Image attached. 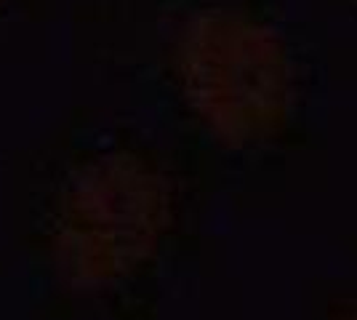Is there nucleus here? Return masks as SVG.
I'll return each mask as SVG.
<instances>
[{
	"label": "nucleus",
	"instance_id": "1",
	"mask_svg": "<svg viewBox=\"0 0 357 320\" xmlns=\"http://www.w3.org/2000/svg\"><path fill=\"white\" fill-rule=\"evenodd\" d=\"M178 77L195 115L235 147L272 137L294 105V67L283 38L232 8H208L187 24Z\"/></svg>",
	"mask_w": 357,
	"mask_h": 320
},
{
	"label": "nucleus",
	"instance_id": "3",
	"mask_svg": "<svg viewBox=\"0 0 357 320\" xmlns=\"http://www.w3.org/2000/svg\"><path fill=\"white\" fill-rule=\"evenodd\" d=\"M320 320H357V299H352V302H344L342 307L331 310L326 318H320Z\"/></svg>",
	"mask_w": 357,
	"mask_h": 320
},
{
	"label": "nucleus",
	"instance_id": "2",
	"mask_svg": "<svg viewBox=\"0 0 357 320\" xmlns=\"http://www.w3.org/2000/svg\"><path fill=\"white\" fill-rule=\"evenodd\" d=\"M171 227V192L136 158H107L75 182L54 235L59 275L77 291H105L144 267Z\"/></svg>",
	"mask_w": 357,
	"mask_h": 320
}]
</instances>
